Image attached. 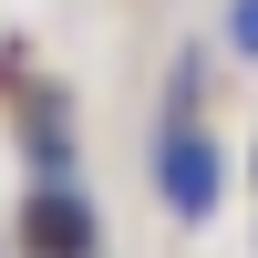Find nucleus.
<instances>
[{
    "instance_id": "nucleus-2",
    "label": "nucleus",
    "mask_w": 258,
    "mask_h": 258,
    "mask_svg": "<svg viewBox=\"0 0 258 258\" xmlns=\"http://www.w3.org/2000/svg\"><path fill=\"white\" fill-rule=\"evenodd\" d=\"M21 258H103V217L83 197V176L21 197Z\"/></svg>"
},
{
    "instance_id": "nucleus-3",
    "label": "nucleus",
    "mask_w": 258,
    "mask_h": 258,
    "mask_svg": "<svg viewBox=\"0 0 258 258\" xmlns=\"http://www.w3.org/2000/svg\"><path fill=\"white\" fill-rule=\"evenodd\" d=\"M217 41H227L238 62H258V0H227V21H217Z\"/></svg>"
},
{
    "instance_id": "nucleus-1",
    "label": "nucleus",
    "mask_w": 258,
    "mask_h": 258,
    "mask_svg": "<svg viewBox=\"0 0 258 258\" xmlns=\"http://www.w3.org/2000/svg\"><path fill=\"white\" fill-rule=\"evenodd\" d=\"M155 197L176 207L186 227H207L217 197H227V145L197 124V73H176V93H165V114H155Z\"/></svg>"
}]
</instances>
